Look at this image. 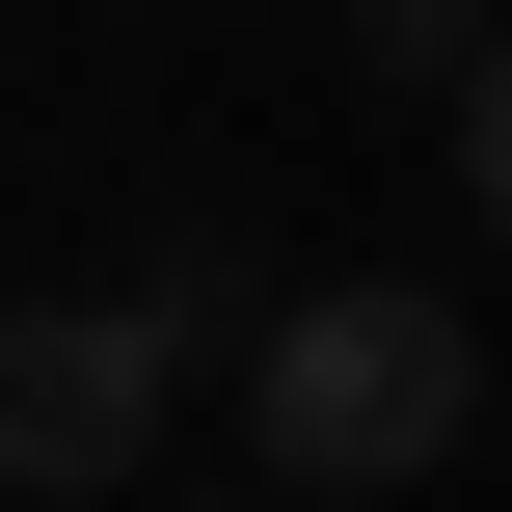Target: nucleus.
<instances>
[{"label":"nucleus","instance_id":"f257e3e1","mask_svg":"<svg viewBox=\"0 0 512 512\" xmlns=\"http://www.w3.org/2000/svg\"><path fill=\"white\" fill-rule=\"evenodd\" d=\"M243 432H270L297 512H378V486H432V459L486 432V324L405 297V270H297L270 351H243Z\"/></svg>","mask_w":512,"mask_h":512},{"label":"nucleus","instance_id":"f03ea898","mask_svg":"<svg viewBox=\"0 0 512 512\" xmlns=\"http://www.w3.org/2000/svg\"><path fill=\"white\" fill-rule=\"evenodd\" d=\"M189 405V324L162 297H0V512H108Z\"/></svg>","mask_w":512,"mask_h":512},{"label":"nucleus","instance_id":"7ed1b4c3","mask_svg":"<svg viewBox=\"0 0 512 512\" xmlns=\"http://www.w3.org/2000/svg\"><path fill=\"white\" fill-rule=\"evenodd\" d=\"M351 54H378V81H486L512 27H486V0H351Z\"/></svg>","mask_w":512,"mask_h":512},{"label":"nucleus","instance_id":"20e7f679","mask_svg":"<svg viewBox=\"0 0 512 512\" xmlns=\"http://www.w3.org/2000/svg\"><path fill=\"white\" fill-rule=\"evenodd\" d=\"M459 189H486V243H512V54L459 81Z\"/></svg>","mask_w":512,"mask_h":512},{"label":"nucleus","instance_id":"39448f33","mask_svg":"<svg viewBox=\"0 0 512 512\" xmlns=\"http://www.w3.org/2000/svg\"><path fill=\"white\" fill-rule=\"evenodd\" d=\"M243 512H297V486H243Z\"/></svg>","mask_w":512,"mask_h":512}]
</instances>
